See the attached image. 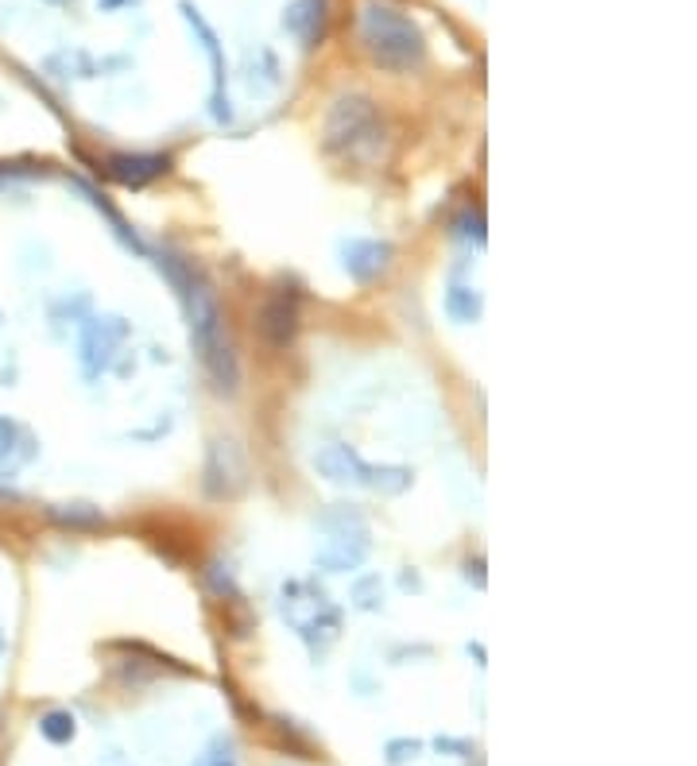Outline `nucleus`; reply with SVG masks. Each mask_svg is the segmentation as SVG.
I'll return each mask as SVG.
<instances>
[{
	"label": "nucleus",
	"mask_w": 697,
	"mask_h": 766,
	"mask_svg": "<svg viewBox=\"0 0 697 766\" xmlns=\"http://www.w3.org/2000/svg\"><path fill=\"white\" fill-rule=\"evenodd\" d=\"M101 4H109V9H113V4H121V0H101Z\"/></svg>",
	"instance_id": "9"
},
{
	"label": "nucleus",
	"mask_w": 697,
	"mask_h": 766,
	"mask_svg": "<svg viewBox=\"0 0 697 766\" xmlns=\"http://www.w3.org/2000/svg\"><path fill=\"white\" fill-rule=\"evenodd\" d=\"M186 302H190V314H195V341H198V349H202L206 368L217 379L221 391H233L237 388V361H233V349H229V341H225V326H221L217 306H213V299L206 294V287H190Z\"/></svg>",
	"instance_id": "3"
},
{
	"label": "nucleus",
	"mask_w": 697,
	"mask_h": 766,
	"mask_svg": "<svg viewBox=\"0 0 697 766\" xmlns=\"http://www.w3.org/2000/svg\"><path fill=\"white\" fill-rule=\"evenodd\" d=\"M295 329H299V294L283 287V291H275L264 306V334L275 349H283V344L295 337Z\"/></svg>",
	"instance_id": "4"
},
{
	"label": "nucleus",
	"mask_w": 697,
	"mask_h": 766,
	"mask_svg": "<svg viewBox=\"0 0 697 766\" xmlns=\"http://www.w3.org/2000/svg\"><path fill=\"white\" fill-rule=\"evenodd\" d=\"M39 731H43L51 743H66V740H74V720L66 713H51V716H43Z\"/></svg>",
	"instance_id": "7"
},
{
	"label": "nucleus",
	"mask_w": 697,
	"mask_h": 766,
	"mask_svg": "<svg viewBox=\"0 0 697 766\" xmlns=\"http://www.w3.org/2000/svg\"><path fill=\"white\" fill-rule=\"evenodd\" d=\"M113 178H121V183H148V178H155V175H163L167 171V159H160V155H136V159H128V155H121V159H113Z\"/></svg>",
	"instance_id": "6"
},
{
	"label": "nucleus",
	"mask_w": 697,
	"mask_h": 766,
	"mask_svg": "<svg viewBox=\"0 0 697 766\" xmlns=\"http://www.w3.org/2000/svg\"><path fill=\"white\" fill-rule=\"evenodd\" d=\"M361 39L372 62H379L384 71H415L426 59V39L419 24L403 12L388 9V4H364L361 12Z\"/></svg>",
	"instance_id": "1"
},
{
	"label": "nucleus",
	"mask_w": 697,
	"mask_h": 766,
	"mask_svg": "<svg viewBox=\"0 0 697 766\" xmlns=\"http://www.w3.org/2000/svg\"><path fill=\"white\" fill-rule=\"evenodd\" d=\"M283 24L302 39V47H314L326 32V0H295Z\"/></svg>",
	"instance_id": "5"
},
{
	"label": "nucleus",
	"mask_w": 697,
	"mask_h": 766,
	"mask_svg": "<svg viewBox=\"0 0 697 766\" xmlns=\"http://www.w3.org/2000/svg\"><path fill=\"white\" fill-rule=\"evenodd\" d=\"M388 128L369 98H341L326 121V148L345 163H372L384 155Z\"/></svg>",
	"instance_id": "2"
},
{
	"label": "nucleus",
	"mask_w": 697,
	"mask_h": 766,
	"mask_svg": "<svg viewBox=\"0 0 697 766\" xmlns=\"http://www.w3.org/2000/svg\"><path fill=\"white\" fill-rule=\"evenodd\" d=\"M206 766H237V758H233L229 743H217V751H213V755L206 758Z\"/></svg>",
	"instance_id": "8"
}]
</instances>
